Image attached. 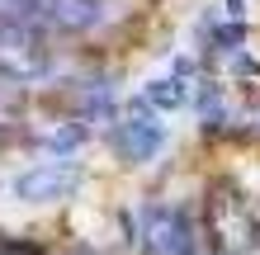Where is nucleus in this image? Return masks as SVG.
<instances>
[{"mask_svg":"<svg viewBox=\"0 0 260 255\" xmlns=\"http://www.w3.org/2000/svg\"><path fill=\"white\" fill-rule=\"evenodd\" d=\"M109 142H114V152L123 156L128 166H147V161H156L161 147H166V118L151 114L142 99H133L128 109L114 118Z\"/></svg>","mask_w":260,"mask_h":255,"instance_id":"1","label":"nucleus"},{"mask_svg":"<svg viewBox=\"0 0 260 255\" xmlns=\"http://www.w3.org/2000/svg\"><path fill=\"white\" fill-rule=\"evenodd\" d=\"M0 76L5 81H38L48 76V48L38 43L34 24L0 10Z\"/></svg>","mask_w":260,"mask_h":255,"instance_id":"2","label":"nucleus"},{"mask_svg":"<svg viewBox=\"0 0 260 255\" xmlns=\"http://www.w3.org/2000/svg\"><path fill=\"white\" fill-rule=\"evenodd\" d=\"M213 227H218L227 255H251L260 246V208L241 189H218L213 194Z\"/></svg>","mask_w":260,"mask_h":255,"instance_id":"3","label":"nucleus"},{"mask_svg":"<svg viewBox=\"0 0 260 255\" xmlns=\"http://www.w3.org/2000/svg\"><path fill=\"white\" fill-rule=\"evenodd\" d=\"M76 185H81V166H76L71 156H62V161H38V166L19 170L10 194L19 203H57V199H67Z\"/></svg>","mask_w":260,"mask_h":255,"instance_id":"4","label":"nucleus"},{"mask_svg":"<svg viewBox=\"0 0 260 255\" xmlns=\"http://www.w3.org/2000/svg\"><path fill=\"white\" fill-rule=\"evenodd\" d=\"M142 241H147L151 255H194L199 250L189 217L180 208H166V203L142 208Z\"/></svg>","mask_w":260,"mask_h":255,"instance_id":"5","label":"nucleus"},{"mask_svg":"<svg viewBox=\"0 0 260 255\" xmlns=\"http://www.w3.org/2000/svg\"><path fill=\"white\" fill-rule=\"evenodd\" d=\"M147 104L151 114H180V109H189V99H194V81L189 76H156V81H147L142 85V95H137Z\"/></svg>","mask_w":260,"mask_h":255,"instance_id":"6","label":"nucleus"}]
</instances>
